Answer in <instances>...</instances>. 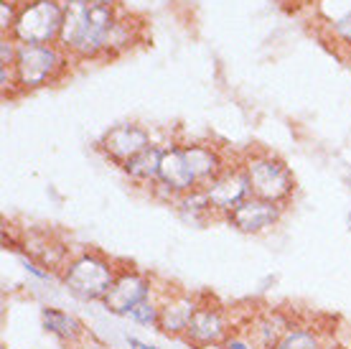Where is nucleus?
Wrapping results in <instances>:
<instances>
[{
  "label": "nucleus",
  "instance_id": "a211bd4d",
  "mask_svg": "<svg viewBox=\"0 0 351 349\" xmlns=\"http://www.w3.org/2000/svg\"><path fill=\"white\" fill-rule=\"evenodd\" d=\"M26 250L46 268H56V265H62L66 260V247L53 245L46 237H31V240H26Z\"/></svg>",
  "mask_w": 351,
  "mask_h": 349
},
{
  "label": "nucleus",
  "instance_id": "393cba45",
  "mask_svg": "<svg viewBox=\"0 0 351 349\" xmlns=\"http://www.w3.org/2000/svg\"><path fill=\"white\" fill-rule=\"evenodd\" d=\"M128 344H130V349H158V347H148V344H143V341L135 339V337H128Z\"/></svg>",
  "mask_w": 351,
  "mask_h": 349
},
{
  "label": "nucleus",
  "instance_id": "4be33fe9",
  "mask_svg": "<svg viewBox=\"0 0 351 349\" xmlns=\"http://www.w3.org/2000/svg\"><path fill=\"white\" fill-rule=\"evenodd\" d=\"M221 347L224 349H257L255 341L250 339V337H232V334H229L227 341H224Z\"/></svg>",
  "mask_w": 351,
  "mask_h": 349
},
{
  "label": "nucleus",
  "instance_id": "1a4fd4ad",
  "mask_svg": "<svg viewBox=\"0 0 351 349\" xmlns=\"http://www.w3.org/2000/svg\"><path fill=\"white\" fill-rule=\"evenodd\" d=\"M102 150L112 158L114 164H128L130 158H135L141 150H145L150 146V135L145 128L141 125H132V122H125V125H117L112 131L105 133L102 138Z\"/></svg>",
  "mask_w": 351,
  "mask_h": 349
},
{
  "label": "nucleus",
  "instance_id": "4468645a",
  "mask_svg": "<svg viewBox=\"0 0 351 349\" xmlns=\"http://www.w3.org/2000/svg\"><path fill=\"white\" fill-rule=\"evenodd\" d=\"M290 329V322L288 316L282 314V311H263V314H257L250 324V339L255 341L257 349H272L278 341L285 337V332Z\"/></svg>",
  "mask_w": 351,
  "mask_h": 349
},
{
  "label": "nucleus",
  "instance_id": "dca6fc26",
  "mask_svg": "<svg viewBox=\"0 0 351 349\" xmlns=\"http://www.w3.org/2000/svg\"><path fill=\"white\" fill-rule=\"evenodd\" d=\"M41 322H44L46 332L53 334L56 339H62V341H77L82 337L80 322H77L74 316L66 314V311H59V308L46 306V308H41Z\"/></svg>",
  "mask_w": 351,
  "mask_h": 349
},
{
  "label": "nucleus",
  "instance_id": "0eeeda50",
  "mask_svg": "<svg viewBox=\"0 0 351 349\" xmlns=\"http://www.w3.org/2000/svg\"><path fill=\"white\" fill-rule=\"evenodd\" d=\"M282 207L275 201H265L257 196H250L239 204L237 210H232L227 214V222L234 229L245 232V235H260L265 229L275 227L280 222Z\"/></svg>",
  "mask_w": 351,
  "mask_h": 349
},
{
  "label": "nucleus",
  "instance_id": "f257e3e1",
  "mask_svg": "<svg viewBox=\"0 0 351 349\" xmlns=\"http://www.w3.org/2000/svg\"><path fill=\"white\" fill-rule=\"evenodd\" d=\"M117 268L99 253H82L64 265V286L82 301H102L110 293Z\"/></svg>",
  "mask_w": 351,
  "mask_h": 349
},
{
  "label": "nucleus",
  "instance_id": "39448f33",
  "mask_svg": "<svg viewBox=\"0 0 351 349\" xmlns=\"http://www.w3.org/2000/svg\"><path fill=\"white\" fill-rule=\"evenodd\" d=\"M204 196L209 201L211 212H219V214H229L232 210H237L245 199H250V181L242 166H227L217 179L206 186H202Z\"/></svg>",
  "mask_w": 351,
  "mask_h": 349
},
{
  "label": "nucleus",
  "instance_id": "6e6552de",
  "mask_svg": "<svg viewBox=\"0 0 351 349\" xmlns=\"http://www.w3.org/2000/svg\"><path fill=\"white\" fill-rule=\"evenodd\" d=\"M229 337V324L227 316L219 306L202 304L196 308L189 329H186L184 339L191 344V347H214V344H224Z\"/></svg>",
  "mask_w": 351,
  "mask_h": 349
},
{
  "label": "nucleus",
  "instance_id": "f03ea898",
  "mask_svg": "<svg viewBox=\"0 0 351 349\" xmlns=\"http://www.w3.org/2000/svg\"><path fill=\"white\" fill-rule=\"evenodd\" d=\"M64 23V3L62 0H26L21 3V13L10 38L18 44L46 46L56 44Z\"/></svg>",
  "mask_w": 351,
  "mask_h": 349
},
{
  "label": "nucleus",
  "instance_id": "423d86ee",
  "mask_svg": "<svg viewBox=\"0 0 351 349\" xmlns=\"http://www.w3.org/2000/svg\"><path fill=\"white\" fill-rule=\"evenodd\" d=\"M150 291H153V283H150L148 275H143L141 271H132V268H123V271L117 273L110 293L102 298V304H105L110 314L128 316L135 306L148 301Z\"/></svg>",
  "mask_w": 351,
  "mask_h": 349
},
{
  "label": "nucleus",
  "instance_id": "412c9836",
  "mask_svg": "<svg viewBox=\"0 0 351 349\" xmlns=\"http://www.w3.org/2000/svg\"><path fill=\"white\" fill-rule=\"evenodd\" d=\"M331 34H334L336 41H343V44H351V16L339 21V23H331Z\"/></svg>",
  "mask_w": 351,
  "mask_h": 349
},
{
  "label": "nucleus",
  "instance_id": "f8f14e48",
  "mask_svg": "<svg viewBox=\"0 0 351 349\" xmlns=\"http://www.w3.org/2000/svg\"><path fill=\"white\" fill-rule=\"evenodd\" d=\"M199 306H202V301L193 298L191 293H173V296H168L160 304L158 329L166 337H184Z\"/></svg>",
  "mask_w": 351,
  "mask_h": 349
},
{
  "label": "nucleus",
  "instance_id": "2eb2a0df",
  "mask_svg": "<svg viewBox=\"0 0 351 349\" xmlns=\"http://www.w3.org/2000/svg\"><path fill=\"white\" fill-rule=\"evenodd\" d=\"M160 158H163V148L150 143L148 148L141 150V153L135 158H130L128 164H123V171L138 183H158Z\"/></svg>",
  "mask_w": 351,
  "mask_h": 349
},
{
  "label": "nucleus",
  "instance_id": "9d476101",
  "mask_svg": "<svg viewBox=\"0 0 351 349\" xmlns=\"http://www.w3.org/2000/svg\"><path fill=\"white\" fill-rule=\"evenodd\" d=\"M158 186L168 189L173 196H184V194H191L199 189V183L193 179L191 166L184 156V148L181 146H171V148H163V158H160V171H158Z\"/></svg>",
  "mask_w": 351,
  "mask_h": 349
},
{
  "label": "nucleus",
  "instance_id": "7ed1b4c3",
  "mask_svg": "<svg viewBox=\"0 0 351 349\" xmlns=\"http://www.w3.org/2000/svg\"><path fill=\"white\" fill-rule=\"evenodd\" d=\"M64 67H66V54L59 44H18V56L13 69H16V82L21 92H34V89H41L56 82L62 77Z\"/></svg>",
  "mask_w": 351,
  "mask_h": 349
},
{
  "label": "nucleus",
  "instance_id": "ddd939ff",
  "mask_svg": "<svg viewBox=\"0 0 351 349\" xmlns=\"http://www.w3.org/2000/svg\"><path fill=\"white\" fill-rule=\"evenodd\" d=\"M184 148V156L191 166V174L199 183V189L211 183L217 176L224 171V161H221L219 150L214 146H204V143H189V146H181Z\"/></svg>",
  "mask_w": 351,
  "mask_h": 349
},
{
  "label": "nucleus",
  "instance_id": "b1692460",
  "mask_svg": "<svg viewBox=\"0 0 351 349\" xmlns=\"http://www.w3.org/2000/svg\"><path fill=\"white\" fill-rule=\"evenodd\" d=\"M87 3H92V5H110V8H117L123 0H87Z\"/></svg>",
  "mask_w": 351,
  "mask_h": 349
},
{
  "label": "nucleus",
  "instance_id": "9b49d317",
  "mask_svg": "<svg viewBox=\"0 0 351 349\" xmlns=\"http://www.w3.org/2000/svg\"><path fill=\"white\" fill-rule=\"evenodd\" d=\"M89 34V3L87 0H64V23L56 44L64 52L80 54Z\"/></svg>",
  "mask_w": 351,
  "mask_h": 349
},
{
  "label": "nucleus",
  "instance_id": "f3484780",
  "mask_svg": "<svg viewBox=\"0 0 351 349\" xmlns=\"http://www.w3.org/2000/svg\"><path fill=\"white\" fill-rule=\"evenodd\" d=\"M272 349H326L324 337L313 326H290Z\"/></svg>",
  "mask_w": 351,
  "mask_h": 349
},
{
  "label": "nucleus",
  "instance_id": "6ab92c4d",
  "mask_svg": "<svg viewBox=\"0 0 351 349\" xmlns=\"http://www.w3.org/2000/svg\"><path fill=\"white\" fill-rule=\"evenodd\" d=\"M132 41H135V23L117 16L114 26L110 28V36H107L105 56H112V54H120V52H125V49H130Z\"/></svg>",
  "mask_w": 351,
  "mask_h": 349
},
{
  "label": "nucleus",
  "instance_id": "aec40b11",
  "mask_svg": "<svg viewBox=\"0 0 351 349\" xmlns=\"http://www.w3.org/2000/svg\"><path fill=\"white\" fill-rule=\"evenodd\" d=\"M135 324H143V326H158L160 319V304H153V301H143L141 306H135L130 314H128Z\"/></svg>",
  "mask_w": 351,
  "mask_h": 349
},
{
  "label": "nucleus",
  "instance_id": "5701e85b",
  "mask_svg": "<svg viewBox=\"0 0 351 349\" xmlns=\"http://www.w3.org/2000/svg\"><path fill=\"white\" fill-rule=\"evenodd\" d=\"M23 265H26V271H28V273H34L36 278H41V280L51 278V271H41V265H36V262H34V260H28V258H23Z\"/></svg>",
  "mask_w": 351,
  "mask_h": 349
},
{
  "label": "nucleus",
  "instance_id": "20e7f679",
  "mask_svg": "<svg viewBox=\"0 0 351 349\" xmlns=\"http://www.w3.org/2000/svg\"><path fill=\"white\" fill-rule=\"evenodd\" d=\"M242 168H245L247 181H250V194L257 199L282 204L285 199H290V194L295 192V179L290 174V168L282 164L280 158L270 156V153L247 156Z\"/></svg>",
  "mask_w": 351,
  "mask_h": 349
}]
</instances>
